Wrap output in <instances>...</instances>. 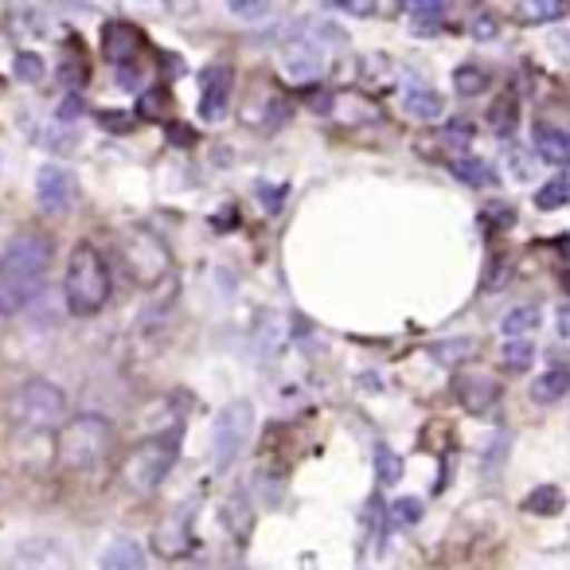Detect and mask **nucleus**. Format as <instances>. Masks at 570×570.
<instances>
[{
	"instance_id": "nucleus-11",
	"label": "nucleus",
	"mask_w": 570,
	"mask_h": 570,
	"mask_svg": "<svg viewBox=\"0 0 570 570\" xmlns=\"http://www.w3.org/2000/svg\"><path fill=\"white\" fill-rule=\"evenodd\" d=\"M153 547H157L160 559H184V554L196 547V531H191V504L176 508L173 515L157 523L153 531Z\"/></svg>"
},
{
	"instance_id": "nucleus-17",
	"label": "nucleus",
	"mask_w": 570,
	"mask_h": 570,
	"mask_svg": "<svg viewBox=\"0 0 570 570\" xmlns=\"http://www.w3.org/2000/svg\"><path fill=\"white\" fill-rule=\"evenodd\" d=\"M567 391H570V375L562 372V367H554V372H543L535 383H531V403L554 406L567 399Z\"/></svg>"
},
{
	"instance_id": "nucleus-8",
	"label": "nucleus",
	"mask_w": 570,
	"mask_h": 570,
	"mask_svg": "<svg viewBox=\"0 0 570 570\" xmlns=\"http://www.w3.org/2000/svg\"><path fill=\"white\" fill-rule=\"evenodd\" d=\"M250 430H254V406L246 399H235L227 403L212 422V461L215 469H227L230 461L243 453V445L250 442Z\"/></svg>"
},
{
	"instance_id": "nucleus-18",
	"label": "nucleus",
	"mask_w": 570,
	"mask_h": 570,
	"mask_svg": "<svg viewBox=\"0 0 570 570\" xmlns=\"http://www.w3.org/2000/svg\"><path fill=\"white\" fill-rule=\"evenodd\" d=\"M535 153L543 160H551V165H567V157H570L567 134H562V129H554V126H547V121H539V126H535Z\"/></svg>"
},
{
	"instance_id": "nucleus-10",
	"label": "nucleus",
	"mask_w": 570,
	"mask_h": 570,
	"mask_svg": "<svg viewBox=\"0 0 570 570\" xmlns=\"http://www.w3.org/2000/svg\"><path fill=\"white\" fill-rule=\"evenodd\" d=\"M36 196H40V207H43L48 215L71 212V207H75V196H79L71 168H63V165H43L40 173H36Z\"/></svg>"
},
{
	"instance_id": "nucleus-25",
	"label": "nucleus",
	"mask_w": 570,
	"mask_h": 570,
	"mask_svg": "<svg viewBox=\"0 0 570 570\" xmlns=\"http://www.w3.org/2000/svg\"><path fill=\"white\" fill-rule=\"evenodd\" d=\"M531 360H535L531 341H504V348H500V364H504L508 372H528Z\"/></svg>"
},
{
	"instance_id": "nucleus-7",
	"label": "nucleus",
	"mask_w": 570,
	"mask_h": 570,
	"mask_svg": "<svg viewBox=\"0 0 570 570\" xmlns=\"http://www.w3.org/2000/svg\"><path fill=\"white\" fill-rule=\"evenodd\" d=\"M118 250H121V262H126L129 277H134L137 285H145V289L165 282V274L173 269L168 246L160 243V235H153V230H145V227L126 230V235L118 238Z\"/></svg>"
},
{
	"instance_id": "nucleus-22",
	"label": "nucleus",
	"mask_w": 570,
	"mask_h": 570,
	"mask_svg": "<svg viewBox=\"0 0 570 570\" xmlns=\"http://www.w3.org/2000/svg\"><path fill=\"white\" fill-rule=\"evenodd\" d=\"M406 114H411L414 121H438L445 114V106H442V98H438L434 90L419 87V90H411V95H406Z\"/></svg>"
},
{
	"instance_id": "nucleus-26",
	"label": "nucleus",
	"mask_w": 570,
	"mask_h": 570,
	"mask_svg": "<svg viewBox=\"0 0 570 570\" xmlns=\"http://www.w3.org/2000/svg\"><path fill=\"white\" fill-rule=\"evenodd\" d=\"M375 476H380V484H399V476H403V458H399L395 450H387V445H380V450H375Z\"/></svg>"
},
{
	"instance_id": "nucleus-4",
	"label": "nucleus",
	"mask_w": 570,
	"mask_h": 570,
	"mask_svg": "<svg viewBox=\"0 0 570 570\" xmlns=\"http://www.w3.org/2000/svg\"><path fill=\"white\" fill-rule=\"evenodd\" d=\"M176 458H180V430L141 438V442L121 458L118 481L126 484V492H134V497H153V492L160 489V481L173 473Z\"/></svg>"
},
{
	"instance_id": "nucleus-2",
	"label": "nucleus",
	"mask_w": 570,
	"mask_h": 570,
	"mask_svg": "<svg viewBox=\"0 0 570 570\" xmlns=\"http://www.w3.org/2000/svg\"><path fill=\"white\" fill-rule=\"evenodd\" d=\"M344 48H348V40H344V32L336 24H328V20H305L285 40L282 71L294 82H321L333 71V63L341 59Z\"/></svg>"
},
{
	"instance_id": "nucleus-33",
	"label": "nucleus",
	"mask_w": 570,
	"mask_h": 570,
	"mask_svg": "<svg viewBox=\"0 0 570 570\" xmlns=\"http://www.w3.org/2000/svg\"><path fill=\"white\" fill-rule=\"evenodd\" d=\"M492 126H497V134H512V126H515V106L512 102H500L497 114H492Z\"/></svg>"
},
{
	"instance_id": "nucleus-15",
	"label": "nucleus",
	"mask_w": 570,
	"mask_h": 570,
	"mask_svg": "<svg viewBox=\"0 0 570 570\" xmlns=\"http://www.w3.org/2000/svg\"><path fill=\"white\" fill-rule=\"evenodd\" d=\"M98 567L102 570H149V559H145V547L137 539H114L102 554H98Z\"/></svg>"
},
{
	"instance_id": "nucleus-3",
	"label": "nucleus",
	"mask_w": 570,
	"mask_h": 570,
	"mask_svg": "<svg viewBox=\"0 0 570 570\" xmlns=\"http://www.w3.org/2000/svg\"><path fill=\"white\" fill-rule=\"evenodd\" d=\"M63 302L71 317H98L110 302V266L95 243H79L71 250L63 274Z\"/></svg>"
},
{
	"instance_id": "nucleus-32",
	"label": "nucleus",
	"mask_w": 570,
	"mask_h": 570,
	"mask_svg": "<svg viewBox=\"0 0 570 570\" xmlns=\"http://www.w3.org/2000/svg\"><path fill=\"white\" fill-rule=\"evenodd\" d=\"M230 523H235V535L246 539V531H250V508H246L243 497L230 500Z\"/></svg>"
},
{
	"instance_id": "nucleus-9",
	"label": "nucleus",
	"mask_w": 570,
	"mask_h": 570,
	"mask_svg": "<svg viewBox=\"0 0 570 570\" xmlns=\"http://www.w3.org/2000/svg\"><path fill=\"white\" fill-rule=\"evenodd\" d=\"M4 570H75V559L59 539H24L4 559Z\"/></svg>"
},
{
	"instance_id": "nucleus-13",
	"label": "nucleus",
	"mask_w": 570,
	"mask_h": 570,
	"mask_svg": "<svg viewBox=\"0 0 570 570\" xmlns=\"http://www.w3.org/2000/svg\"><path fill=\"white\" fill-rule=\"evenodd\" d=\"M453 395L469 414H489L500 403V383L489 372H465L453 380Z\"/></svg>"
},
{
	"instance_id": "nucleus-35",
	"label": "nucleus",
	"mask_w": 570,
	"mask_h": 570,
	"mask_svg": "<svg viewBox=\"0 0 570 570\" xmlns=\"http://www.w3.org/2000/svg\"><path fill=\"white\" fill-rule=\"evenodd\" d=\"M230 12H238L243 20H262L269 12V4H243V0H235V4H230Z\"/></svg>"
},
{
	"instance_id": "nucleus-16",
	"label": "nucleus",
	"mask_w": 570,
	"mask_h": 570,
	"mask_svg": "<svg viewBox=\"0 0 570 570\" xmlns=\"http://www.w3.org/2000/svg\"><path fill=\"white\" fill-rule=\"evenodd\" d=\"M539 325H543V309H539V305H515V309H508L504 317H500V336H504V341H523V336Z\"/></svg>"
},
{
	"instance_id": "nucleus-31",
	"label": "nucleus",
	"mask_w": 570,
	"mask_h": 570,
	"mask_svg": "<svg viewBox=\"0 0 570 570\" xmlns=\"http://www.w3.org/2000/svg\"><path fill=\"white\" fill-rule=\"evenodd\" d=\"M469 32H473L476 40H492V36L500 32V20L492 17L489 9H481V12H473V20H469Z\"/></svg>"
},
{
	"instance_id": "nucleus-5",
	"label": "nucleus",
	"mask_w": 570,
	"mask_h": 570,
	"mask_svg": "<svg viewBox=\"0 0 570 570\" xmlns=\"http://www.w3.org/2000/svg\"><path fill=\"white\" fill-rule=\"evenodd\" d=\"M114 445V426L102 414H75L59 426V461L71 473H87V469L102 465L106 453Z\"/></svg>"
},
{
	"instance_id": "nucleus-1",
	"label": "nucleus",
	"mask_w": 570,
	"mask_h": 570,
	"mask_svg": "<svg viewBox=\"0 0 570 570\" xmlns=\"http://www.w3.org/2000/svg\"><path fill=\"white\" fill-rule=\"evenodd\" d=\"M51 235L43 227H24L0 250V317H17L40 294L51 266Z\"/></svg>"
},
{
	"instance_id": "nucleus-30",
	"label": "nucleus",
	"mask_w": 570,
	"mask_h": 570,
	"mask_svg": "<svg viewBox=\"0 0 570 570\" xmlns=\"http://www.w3.org/2000/svg\"><path fill=\"white\" fill-rule=\"evenodd\" d=\"M391 515H395V523H403V528H414V523L422 520V500L414 497H403L391 504Z\"/></svg>"
},
{
	"instance_id": "nucleus-36",
	"label": "nucleus",
	"mask_w": 570,
	"mask_h": 570,
	"mask_svg": "<svg viewBox=\"0 0 570 570\" xmlns=\"http://www.w3.org/2000/svg\"><path fill=\"white\" fill-rule=\"evenodd\" d=\"M333 9H341V12H356V17H367V12H375V4H364V0H336Z\"/></svg>"
},
{
	"instance_id": "nucleus-20",
	"label": "nucleus",
	"mask_w": 570,
	"mask_h": 570,
	"mask_svg": "<svg viewBox=\"0 0 570 570\" xmlns=\"http://www.w3.org/2000/svg\"><path fill=\"white\" fill-rule=\"evenodd\" d=\"M450 168H453V176H458L461 184H469V188H489V184H497L492 168L484 165L481 157H453Z\"/></svg>"
},
{
	"instance_id": "nucleus-29",
	"label": "nucleus",
	"mask_w": 570,
	"mask_h": 570,
	"mask_svg": "<svg viewBox=\"0 0 570 570\" xmlns=\"http://www.w3.org/2000/svg\"><path fill=\"white\" fill-rule=\"evenodd\" d=\"M430 356H434L438 364H458V360L473 356V341H445V344H434V348H430Z\"/></svg>"
},
{
	"instance_id": "nucleus-19",
	"label": "nucleus",
	"mask_w": 570,
	"mask_h": 570,
	"mask_svg": "<svg viewBox=\"0 0 570 570\" xmlns=\"http://www.w3.org/2000/svg\"><path fill=\"white\" fill-rule=\"evenodd\" d=\"M562 489L559 484H539V489H531L528 497H523V512L528 515H559L562 512Z\"/></svg>"
},
{
	"instance_id": "nucleus-6",
	"label": "nucleus",
	"mask_w": 570,
	"mask_h": 570,
	"mask_svg": "<svg viewBox=\"0 0 570 570\" xmlns=\"http://www.w3.org/2000/svg\"><path fill=\"white\" fill-rule=\"evenodd\" d=\"M9 419L20 430H59L67 422V395L51 380H28L9 399Z\"/></svg>"
},
{
	"instance_id": "nucleus-34",
	"label": "nucleus",
	"mask_w": 570,
	"mask_h": 570,
	"mask_svg": "<svg viewBox=\"0 0 570 570\" xmlns=\"http://www.w3.org/2000/svg\"><path fill=\"white\" fill-rule=\"evenodd\" d=\"M82 110H87V106H82V98H79V95H67V98H63V106H59V121L82 118Z\"/></svg>"
},
{
	"instance_id": "nucleus-27",
	"label": "nucleus",
	"mask_w": 570,
	"mask_h": 570,
	"mask_svg": "<svg viewBox=\"0 0 570 570\" xmlns=\"http://www.w3.org/2000/svg\"><path fill=\"white\" fill-rule=\"evenodd\" d=\"M562 204H567V176H554L535 191V207H543V212H559Z\"/></svg>"
},
{
	"instance_id": "nucleus-28",
	"label": "nucleus",
	"mask_w": 570,
	"mask_h": 570,
	"mask_svg": "<svg viewBox=\"0 0 570 570\" xmlns=\"http://www.w3.org/2000/svg\"><path fill=\"white\" fill-rule=\"evenodd\" d=\"M12 71H17L20 82H40L43 79V59L36 56V51H20V56L12 59Z\"/></svg>"
},
{
	"instance_id": "nucleus-14",
	"label": "nucleus",
	"mask_w": 570,
	"mask_h": 570,
	"mask_svg": "<svg viewBox=\"0 0 570 570\" xmlns=\"http://www.w3.org/2000/svg\"><path fill=\"white\" fill-rule=\"evenodd\" d=\"M141 48H145L141 32H137L134 24H126V20H110V24L102 28V56L114 63V71L134 63V59L141 56Z\"/></svg>"
},
{
	"instance_id": "nucleus-24",
	"label": "nucleus",
	"mask_w": 570,
	"mask_h": 570,
	"mask_svg": "<svg viewBox=\"0 0 570 570\" xmlns=\"http://www.w3.org/2000/svg\"><path fill=\"white\" fill-rule=\"evenodd\" d=\"M520 20L523 24H554V20L567 17V9L562 4H554V0H535V4H520Z\"/></svg>"
},
{
	"instance_id": "nucleus-12",
	"label": "nucleus",
	"mask_w": 570,
	"mask_h": 570,
	"mask_svg": "<svg viewBox=\"0 0 570 570\" xmlns=\"http://www.w3.org/2000/svg\"><path fill=\"white\" fill-rule=\"evenodd\" d=\"M230 87H235V71L227 63H212L199 71V118L219 121L227 114Z\"/></svg>"
},
{
	"instance_id": "nucleus-21",
	"label": "nucleus",
	"mask_w": 570,
	"mask_h": 570,
	"mask_svg": "<svg viewBox=\"0 0 570 570\" xmlns=\"http://www.w3.org/2000/svg\"><path fill=\"white\" fill-rule=\"evenodd\" d=\"M403 12L411 17L414 32H434L445 20V4H438V0H414V4H403Z\"/></svg>"
},
{
	"instance_id": "nucleus-37",
	"label": "nucleus",
	"mask_w": 570,
	"mask_h": 570,
	"mask_svg": "<svg viewBox=\"0 0 570 570\" xmlns=\"http://www.w3.org/2000/svg\"><path fill=\"white\" fill-rule=\"evenodd\" d=\"M168 134L176 137L173 145H196V134H191L188 126H180V121H173V126H168Z\"/></svg>"
},
{
	"instance_id": "nucleus-23",
	"label": "nucleus",
	"mask_w": 570,
	"mask_h": 570,
	"mask_svg": "<svg viewBox=\"0 0 570 570\" xmlns=\"http://www.w3.org/2000/svg\"><path fill=\"white\" fill-rule=\"evenodd\" d=\"M453 90H458L461 98L484 95V90H489V75H484V67H473V63L458 67V71H453Z\"/></svg>"
}]
</instances>
